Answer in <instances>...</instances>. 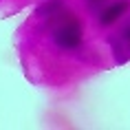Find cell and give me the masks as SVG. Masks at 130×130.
<instances>
[{"label": "cell", "mask_w": 130, "mask_h": 130, "mask_svg": "<svg viewBox=\"0 0 130 130\" xmlns=\"http://www.w3.org/2000/svg\"><path fill=\"white\" fill-rule=\"evenodd\" d=\"M86 2H88V7L93 9V11H95L97 7H102V5H104V2H106V0H86Z\"/></svg>", "instance_id": "277c9868"}, {"label": "cell", "mask_w": 130, "mask_h": 130, "mask_svg": "<svg viewBox=\"0 0 130 130\" xmlns=\"http://www.w3.org/2000/svg\"><path fill=\"white\" fill-rule=\"evenodd\" d=\"M53 40L60 48H66V51H73L82 44V22L66 15L64 20H60V24L55 27L53 31Z\"/></svg>", "instance_id": "6da1fadb"}, {"label": "cell", "mask_w": 130, "mask_h": 130, "mask_svg": "<svg viewBox=\"0 0 130 130\" xmlns=\"http://www.w3.org/2000/svg\"><path fill=\"white\" fill-rule=\"evenodd\" d=\"M126 9H128V0H117L115 5H110L108 9H104V11H102L99 22H102L104 27H108V24H112L115 20H119V18L126 13Z\"/></svg>", "instance_id": "7a4b0ae2"}, {"label": "cell", "mask_w": 130, "mask_h": 130, "mask_svg": "<svg viewBox=\"0 0 130 130\" xmlns=\"http://www.w3.org/2000/svg\"><path fill=\"white\" fill-rule=\"evenodd\" d=\"M121 40L126 42V46H128V51H130V24H128V27H126V29L121 31Z\"/></svg>", "instance_id": "3957f363"}]
</instances>
